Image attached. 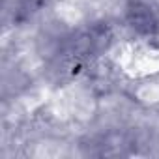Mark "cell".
<instances>
[{
  "mask_svg": "<svg viewBox=\"0 0 159 159\" xmlns=\"http://www.w3.org/2000/svg\"><path fill=\"white\" fill-rule=\"evenodd\" d=\"M125 25L142 38H155L159 34V15L146 0H129L124 11Z\"/></svg>",
  "mask_w": 159,
  "mask_h": 159,
  "instance_id": "1",
  "label": "cell"
},
{
  "mask_svg": "<svg viewBox=\"0 0 159 159\" xmlns=\"http://www.w3.org/2000/svg\"><path fill=\"white\" fill-rule=\"evenodd\" d=\"M49 0H17V8H15V15L19 19H28L32 17L36 11H39Z\"/></svg>",
  "mask_w": 159,
  "mask_h": 159,
  "instance_id": "2",
  "label": "cell"
}]
</instances>
